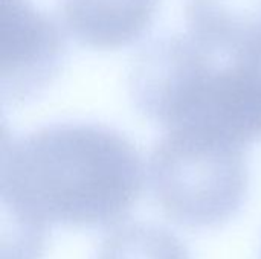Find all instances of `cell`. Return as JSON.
Returning <instances> with one entry per match:
<instances>
[{"mask_svg":"<svg viewBox=\"0 0 261 259\" xmlns=\"http://www.w3.org/2000/svg\"><path fill=\"white\" fill-rule=\"evenodd\" d=\"M159 0H60L66 29L84 46L118 49L151 24Z\"/></svg>","mask_w":261,"mask_h":259,"instance_id":"cell-5","label":"cell"},{"mask_svg":"<svg viewBox=\"0 0 261 259\" xmlns=\"http://www.w3.org/2000/svg\"><path fill=\"white\" fill-rule=\"evenodd\" d=\"M148 172L161 209L193 229L228 223L243 206L249 185L245 150L168 133L154 147Z\"/></svg>","mask_w":261,"mask_h":259,"instance_id":"cell-3","label":"cell"},{"mask_svg":"<svg viewBox=\"0 0 261 259\" xmlns=\"http://www.w3.org/2000/svg\"><path fill=\"white\" fill-rule=\"evenodd\" d=\"M96 259H191L184 243L170 231L133 223L113 229L101 243Z\"/></svg>","mask_w":261,"mask_h":259,"instance_id":"cell-6","label":"cell"},{"mask_svg":"<svg viewBox=\"0 0 261 259\" xmlns=\"http://www.w3.org/2000/svg\"><path fill=\"white\" fill-rule=\"evenodd\" d=\"M135 145L119 131L86 122L54 124L2 143L6 259H41L47 227L121 223L144 186Z\"/></svg>","mask_w":261,"mask_h":259,"instance_id":"cell-1","label":"cell"},{"mask_svg":"<svg viewBox=\"0 0 261 259\" xmlns=\"http://www.w3.org/2000/svg\"><path fill=\"white\" fill-rule=\"evenodd\" d=\"M130 96L168 134L246 150L261 140V44L164 37L136 58Z\"/></svg>","mask_w":261,"mask_h":259,"instance_id":"cell-2","label":"cell"},{"mask_svg":"<svg viewBox=\"0 0 261 259\" xmlns=\"http://www.w3.org/2000/svg\"><path fill=\"white\" fill-rule=\"evenodd\" d=\"M64 37L29 0H3V102H20L44 87L60 69Z\"/></svg>","mask_w":261,"mask_h":259,"instance_id":"cell-4","label":"cell"}]
</instances>
